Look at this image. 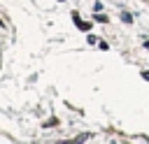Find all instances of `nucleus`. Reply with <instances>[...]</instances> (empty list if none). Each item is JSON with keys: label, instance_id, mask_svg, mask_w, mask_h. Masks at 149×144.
I'll return each mask as SVG.
<instances>
[]
</instances>
